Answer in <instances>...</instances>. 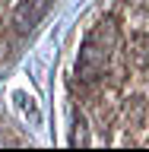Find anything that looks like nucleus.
<instances>
[{"mask_svg":"<svg viewBox=\"0 0 149 152\" xmlns=\"http://www.w3.org/2000/svg\"><path fill=\"white\" fill-rule=\"evenodd\" d=\"M45 10H48L45 0H22L16 7V13H13V26H16L19 32L35 28L38 22H41V16H45Z\"/></svg>","mask_w":149,"mask_h":152,"instance_id":"1","label":"nucleus"},{"mask_svg":"<svg viewBox=\"0 0 149 152\" xmlns=\"http://www.w3.org/2000/svg\"><path fill=\"white\" fill-rule=\"evenodd\" d=\"M13 98L19 102L22 114H29V117H32V124H38V108H35V98H32V95H26V92H16Z\"/></svg>","mask_w":149,"mask_h":152,"instance_id":"2","label":"nucleus"}]
</instances>
